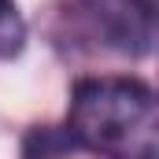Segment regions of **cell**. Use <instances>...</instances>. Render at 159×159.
<instances>
[{
  "mask_svg": "<svg viewBox=\"0 0 159 159\" xmlns=\"http://www.w3.org/2000/svg\"><path fill=\"white\" fill-rule=\"evenodd\" d=\"M93 30L126 56H144L156 37V7L152 0H85Z\"/></svg>",
  "mask_w": 159,
  "mask_h": 159,
  "instance_id": "2",
  "label": "cell"
},
{
  "mask_svg": "<svg viewBox=\"0 0 159 159\" xmlns=\"http://www.w3.org/2000/svg\"><path fill=\"white\" fill-rule=\"evenodd\" d=\"M156 96L137 78H85L70 93L67 129L81 148L119 159H152Z\"/></svg>",
  "mask_w": 159,
  "mask_h": 159,
  "instance_id": "1",
  "label": "cell"
},
{
  "mask_svg": "<svg viewBox=\"0 0 159 159\" xmlns=\"http://www.w3.org/2000/svg\"><path fill=\"white\" fill-rule=\"evenodd\" d=\"M26 44V22L15 7V0H0V59L19 56Z\"/></svg>",
  "mask_w": 159,
  "mask_h": 159,
  "instance_id": "4",
  "label": "cell"
},
{
  "mask_svg": "<svg viewBox=\"0 0 159 159\" xmlns=\"http://www.w3.org/2000/svg\"><path fill=\"white\" fill-rule=\"evenodd\" d=\"M78 137L67 129V126H34L26 137H22V159H67L70 152H78Z\"/></svg>",
  "mask_w": 159,
  "mask_h": 159,
  "instance_id": "3",
  "label": "cell"
}]
</instances>
